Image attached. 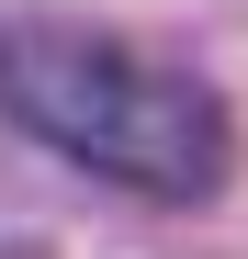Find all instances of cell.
Here are the masks:
<instances>
[{"label":"cell","instance_id":"cell-1","mask_svg":"<svg viewBox=\"0 0 248 259\" xmlns=\"http://www.w3.org/2000/svg\"><path fill=\"white\" fill-rule=\"evenodd\" d=\"M0 113L68 169L147 192V203H215L237 169V124L215 102V79L124 46L102 23H12L0 34Z\"/></svg>","mask_w":248,"mask_h":259}]
</instances>
